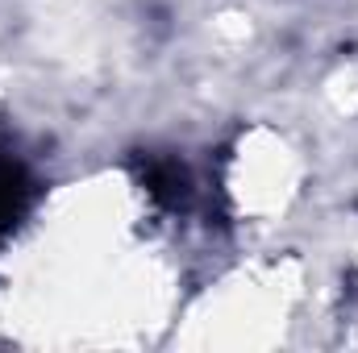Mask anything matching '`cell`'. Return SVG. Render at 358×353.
Segmentation results:
<instances>
[{
	"instance_id": "cell-2",
	"label": "cell",
	"mask_w": 358,
	"mask_h": 353,
	"mask_svg": "<svg viewBox=\"0 0 358 353\" xmlns=\"http://www.w3.org/2000/svg\"><path fill=\"white\" fill-rule=\"evenodd\" d=\"M138 183L146 187V195L163 208H176L187 195V175L171 158H138Z\"/></svg>"
},
{
	"instance_id": "cell-1",
	"label": "cell",
	"mask_w": 358,
	"mask_h": 353,
	"mask_svg": "<svg viewBox=\"0 0 358 353\" xmlns=\"http://www.w3.org/2000/svg\"><path fill=\"white\" fill-rule=\"evenodd\" d=\"M29 204H34V175L17 158L0 154V246L21 225V216L29 212Z\"/></svg>"
}]
</instances>
